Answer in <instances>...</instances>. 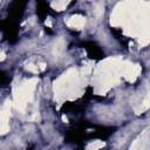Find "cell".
<instances>
[{"mask_svg": "<svg viewBox=\"0 0 150 150\" xmlns=\"http://www.w3.org/2000/svg\"><path fill=\"white\" fill-rule=\"evenodd\" d=\"M84 19L82 18V16H71L70 19H69V21L67 22L70 27H75V28H81L82 26H83V23H84Z\"/></svg>", "mask_w": 150, "mask_h": 150, "instance_id": "cell-1", "label": "cell"}, {"mask_svg": "<svg viewBox=\"0 0 150 150\" xmlns=\"http://www.w3.org/2000/svg\"><path fill=\"white\" fill-rule=\"evenodd\" d=\"M8 129V124L6 121V117L2 112H0V134H5Z\"/></svg>", "mask_w": 150, "mask_h": 150, "instance_id": "cell-2", "label": "cell"}, {"mask_svg": "<svg viewBox=\"0 0 150 150\" xmlns=\"http://www.w3.org/2000/svg\"><path fill=\"white\" fill-rule=\"evenodd\" d=\"M5 59V54L4 53H0V60H4Z\"/></svg>", "mask_w": 150, "mask_h": 150, "instance_id": "cell-3", "label": "cell"}]
</instances>
